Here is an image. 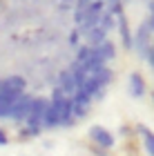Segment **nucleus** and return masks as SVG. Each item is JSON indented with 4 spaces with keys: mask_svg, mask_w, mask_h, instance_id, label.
I'll return each instance as SVG.
<instances>
[{
    "mask_svg": "<svg viewBox=\"0 0 154 156\" xmlns=\"http://www.w3.org/2000/svg\"><path fill=\"white\" fill-rule=\"evenodd\" d=\"M74 123V98L65 96L60 107V125H72Z\"/></svg>",
    "mask_w": 154,
    "mask_h": 156,
    "instance_id": "obj_7",
    "label": "nucleus"
},
{
    "mask_svg": "<svg viewBox=\"0 0 154 156\" xmlns=\"http://www.w3.org/2000/svg\"><path fill=\"white\" fill-rule=\"evenodd\" d=\"M107 31H109V29H105L103 25H96L94 29H89V31L85 34V38L89 40V45H101V42L107 40Z\"/></svg>",
    "mask_w": 154,
    "mask_h": 156,
    "instance_id": "obj_9",
    "label": "nucleus"
},
{
    "mask_svg": "<svg viewBox=\"0 0 154 156\" xmlns=\"http://www.w3.org/2000/svg\"><path fill=\"white\" fill-rule=\"evenodd\" d=\"M74 18H76V23H83V20L87 18V9H76V13H74Z\"/></svg>",
    "mask_w": 154,
    "mask_h": 156,
    "instance_id": "obj_21",
    "label": "nucleus"
},
{
    "mask_svg": "<svg viewBox=\"0 0 154 156\" xmlns=\"http://www.w3.org/2000/svg\"><path fill=\"white\" fill-rule=\"evenodd\" d=\"M58 87H60V91H63L65 96H74V91H76V87H78V85H76L72 72H63V74H60Z\"/></svg>",
    "mask_w": 154,
    "mask_h": 156,
    "instance_id": "obj_8",
    "label": "nucleus"
},
{
    "mask_svg": "<svg viewBox=\"0 0 154 156\" xmlns=\"http://www.w3.org/2000/svg\"><path fill=\"white\" fill-rule=\"evenodd\" d=\"M89 136H92L94 143H98L101 147H105V150H112V147H114V136L101 125H94L92 129H89Z\"/></svg>",
    "mask_w": 154,
    "mask_h": 156,
    "instance_id": "obj_5",
    "label": "nucleus"
},
{
    "mask_svg": "<svg viewBox=\"0 0 154 156\" xmlns=\"http://www.w3.org/2000/svg\"><path fill=\"white\" fill-rule=\"evenodd\" d=\"M11 87L25 89V87H27L25 78H23V76H9V78H5V80H0V91H5V89H11Z\"/></svg>",
    "mask_w": 154,
    "mask_h": 156,
    "instance_id": "obj_11",
    "label": "nucleus"
},
{
    "mask_svg": "<svg viewBox=\"0 0 154 156\" xmlns=\"http://www.w3.org/2000/svg\"><path fill=\"white\" fill-rule=\"evenodd\" d=\"M103 96H105V89H101V91H96V94H94L96 101H103Z\"/></svg>",
    "mask_w": 154,
    "mask_h": 156,
    "instance_id": "obj_24",
    "label": "nucleus"
},
{
    "mask_svg": "<svg viewBox=\"0 0 154 156\" xmlns=\"http://www.w3.org/2000/svg\"><path fill=\"white\" fill-rule=\"evenodd\" d=\"M9 112H11V105L0 103V118H9Z\"/></svg>",
    "mask_w": 154,
    "mask_h": 156,
    "instance_id": "obj_20",
    "label": "nucleus"
},
{
    "mask_svg": "<svg viewBox=\"0 0 154 156\" xmlns=\"http://www.w3.org/2000/svg\"><path fill=\"white\" fill-rule=\"evenodd\" d=\"M85 114H87V105H76L74 103V116L76 118H85Z\"/></svg>",
    "mask_w": 154,
    "mask_h": 156,
    "instance_id": "obj_18",
    "label": "nucleus"
},
{
    "mask_svg": "<svg viewBox=\"0 0 154 156\" xmlns=\"http://www.w3.org/2000/svg\"><path fill=\"white\" fill-rule=\"evenodd\" d=\"M101 25L105 27V29H114V25H116V16H114L112 11L105 9V11L101 13Z\"/></svg>",
    "mask_w": 154,
    "mask_h": 156,
    "instance_id": "obj_16",
    "label": "nucleus"
},
{
    "mask_svg": "<svg viewBox=\"0 0 154 156\" xmlns=\"http://www.w3.org/2000/svg\"><path fill=\"white\" fill-rule=\"evenodd\" d=\"M74 103L76 105H87L89 107V103H92V94L85 89V87H76V91H74Z\"/></svg>",
    "mask_w": 154,
    "mask_h": 156,
    "instance_id": "obj_14",
    "label": "nucleus"
},
{
    "mask_svg": "<svg viewBox=\"0 0 154 156\" xmlns=\"http://www.w3.org/2000/svg\"><path fill=\"white\" fill-rule=\"evenodd\" d=\"M152 101H154V94H152Z\"/></svg>",
    "mask_w": 154,
    "mask_h": 156,
    "instance_id": "obj_26",
    "label": "nucleus"
},
{
    "mask_svg": "<svg viewBox=\"0 0 154 156\" xmlns=\"http://www.w3.org/2000/svg\"><path fill=\"white\" fill-rule=\"evenodd\" d=\"M150 25H152V29H154V11H152V16H150Z\"/></svg>",
    "mask_w": 154,
    "mask_h": 156,
    "instance_id": "obj_25",
    "label": "nucleus"
},
{
    "mask_svg": "<svg viewBox=\"0 0 154 156\" xmlns=\"http://www.w3.org/2000/svg\"><path fill=\"white\" fill-rule=\"evenodd\" d=\"M96 25H101V13H87V18L81 23V34H87L89 29H94Z\"/></svg>",
    "mask_w": 154,
    "mask_h": 156,
    "instance_id": "obj_13",
    "label": "nucleus"
},
{
    "mask_svg": "<svg viewBox=\"0 0 154 156\" xmlns=\"http://www.w3.org/2000/svg\"><path fill=\"white\" fill-rule=\"evenodd\" d=\"M0 145H7V134L0 129Z\"/></svg>",
    "mask_w": 154,
    "mask_h": 156,
    "instance_id": "obj_23",
    "label": "nucleus"
},
{
    "mask_svg": "<svg viewBox=\"0 0 154 156\" xmlns=\"http://www.w3.org/2000/svg\"><path fill=\"white\" fill-rule=\"evenodd\" d=\"M130 94L134 96V98H143V94H145V83H143L141 74H132L130 76Z\"/></svg>",
    "mask_w": 154,
    "mask_h": 156,
    "instance_id": "obj_10",
    "label": "nucleus"
},
{
    "mask_svg": "<svg viewBox=\"0 0 154 156\" xmlns=\"http://www.w3.org/2000/svg\"><path fill=\"white\" fill-rule=\"evenodd\" d=\"M109 2H112V0H109Z\"/></svg>",
    "mask_w": 154,
    "mask_h": 156,
    "instance_id": "obj_27",
    "label": "nucleus"
},
{
    "mask_svg": "<svg viewBox=\"0 0 154 156\" xmlns=\"http://www.w3.org/2000/svg\"><path fill=\"white\" fill-rule=\"evenodd\" d=\"M107 11H112L114 16H118V13H123V5H121V0H112V5L107 7Z\"/></svg>",
    "mask_w": 154,
    "mask_h": 156,
    "instance_id": "obj_17",
    "label": "nucleus"
},
{
    "mask_svg": "<svg viewBox=\"0 0 154 156\" xmlns=\"http://www.w3.org/2000/svg\"><path fill=\"white\" fill-rule=\"evenodd\" d=\"M116 25H118V34H121V38H123V47L132 49V47H134V38H132V34H130L125 13H118V16H116Z\"/></svg>",
    "mask_w": 154,
    "mask_h": 156,
    "instance_id": "obj_6",
    "label": "nucleus"
},
{
    "mask_svg": "<svg viewBox=\"0 0 154 156\" xmlns=\"http://www.w3.org/2000/svg\"><path fill=\"white\" fill-rule=\"evenodd\" d=\"M152 25H150V20L148 23H143V25H138V29H136V38H134V47H136V51L138 54H148V49H150V45H152Z\"/></svg>",
    "mask_w": 154,
    "mask_h": 156,
    "instance_id": "obj_2",
    "label": "nucleus"
},
{
    "mask_svg": "<svg viewBox=\"0 0 154 156\" xmlns=\"http://www.w3.org/2000/svg\"><path fill=\"white\" fill-rule=\"evenodd\" d=\"M63 98H65V94L60 91V87H56V89H54V96H52V103L47 105V112H45V118H43V125H45V127H58V125H60Z\"/></svg>",
    "mask_w": 154,
    "mask_h": 156,
    "instance_id": "obj_1",
    "label": "nucleus"
},
{
    "mask_svg": "<svg viewBox=\"0 0 154 156\" xmlns=\"http://www.w3.org/2000/svg\"><path fill=\"white\" fill-rule=\"evenodd\" d=\"M96 47H98V51H101L107 60H114V58H116V49H114V45H112L109 40H105V42H101V45H96Z\"/></svg>",
    "mask_w": 154,
    "mask_h": 156,
    "instance_id": "obj_15",
    "label": "nucleus"
},
{
    "mask_svg": "<svg viewBox=\"0 0 154 156\" xmlns=\"http://www.w3.org/2000/svg\"><path fill=\"white\" fill-rule=\"evenodd\" d=\"M23 134H25V136H38V134H40V125H27V129Z\"/></svg>",
    "mask_w": 154,
    "mask_h": 156,
    "instance_id": "obj_19",
    "label": "nucleus"
},
{
    "mask_svg": "<svg viewBox=\"0 0 154 156\" xmlns=\"http://www.w3.org/2000/svg\"><path fill=\"white\" fill-rule=\"evenodd\" d=\"M31 101H34L31 96L23 94V96H20L16 103L11 105L9 118H11V120H16V123H20V120H27V114H29V107H31Z\"/></svg>",
    "mask_w": 154,
    "mask_h": 156,
    "instance_id": "obj_3",
    "label": "nucleus"
},
{
    "mask_svg": "<svg viewBox=\"0 0 154 156\" xmlns=\"http://www.w3.org/2000/svg\"><path fill=\"white\" fill-rule=\"evenodd\" d=\"M145 58H148V62L154 67V47L150 45V49H148V54H145Z\"/></svg>",
    "mask_w": 154,
    "mask_h": 156,
    "instance_id": "obj_22",
    "label": "nucleus"
},
{
    "mask_svg": "<svg viewBox=\"0 0 154 156\" xmlns=\"http://www.w3.org/2000/svg\"><path fill=\"white\" fill-rule=\"evenodd\" d=\"M47 105H49V103H47L45 98H34L31 107H29V114H27V125H40V123H43Z\"/></svg>",
    "mask_w": 154,
    "mask_h": 156,
    "instance_id": "obj_4",
    "label": "nucleus"
},
{
    "mask_svg": "<svg viewBox=\"0 0 154 156\" xmlns=\"http://www.w3.org/2000/svg\"><path fill=\"white\" fill-rule=\"evenodd\" d=\"M138 132H141V136H143L145 152H148L150 156H154V132H150L145 125H141V127H138Z\"/></svg>",
    "mask_w": 154,
    "mask_h": 156,
    "instance_id": "obj_12",
    "label": "nucleus"
}]
</instances>
